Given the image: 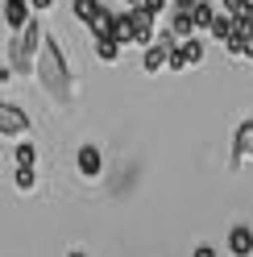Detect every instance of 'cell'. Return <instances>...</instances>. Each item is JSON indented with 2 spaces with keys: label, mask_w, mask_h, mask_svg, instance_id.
Segmentation results:
<instances>
[{
  "label": "cell",
  "mask_w": 253,
  "mask_h": 257,
  "mask_svg": "<svg viewBox=\"0 0 253 257\" xmlns=\"http://www.w3.org/2000/svg\"><path fill=\"white\" fill-rule=\"evenodd\" d=\"M34 71H38V79H42V87L50 91L58 104L71 100V67H67V58H62V46H58L54 34L42 38V50H38Z\"/></svg>",
  "instance_id": "cell-1"
},
{
  "label": "cell",
  "mask_w": 253,
  "mask_h": 257,
  "mask_svg": "<svg viewBox=\"0 0 253 257\" xmlns=\"http://www.w3.org/2000/svg\"><path fill=\"white\" fill-rule=\"evenodd\" d=\"M38 50H42V25L29 17L25 29H17V38L9 42V71L13 75H29L38 62Z\"/></svg>",
  "instance_id": "cell-2"
},
{
  "label": "cell",
  "mask_w": 253,
  "mask_h": 257,
  "mask_svg": "<svg viewBox=\"0 0 253 257\" xmlns=\"http://www.w3.org/2000/svg\"><path fill=\"white\" fill-rule=\"evenodd\" d=\"M0 133H5V137H21V133H29L25 108H17V104H0Z\"/></svg>",
  "instance_id": "cell-3"
},
{
  "label": "cell",
  "mask_w": 253,
  "mask_h": 257,
  "mask_svg": "<svg viewBox=\"0 0 253 257\" xmlns=\"http://www.w3.org/2000/svg\"><path fill=\"white\" fill-rule=\"evenodd\" d=\"M154 21H158V17H154L150 9H141V5L129 9V25H133V42H137V46H150V42H154Z\"/></svg>",
  "instance_id": "cell-4"
},
{
  "label": "cell",
  "mask_w": 253,
  "mask_h": 257,
  "mask_svg": "<svg viewBox=\"0 0 253 257\" xmlns=\"http://www.w3.org/2000/svg\"><path fill=\"white\" fill-rule=\"evenodd\" d=\"M75 166H79V174H83V179H96V174L104 170V158H100V150H96V146H79Z\"/></svg>",
  "instance_id": "cell-5"
},
{
  "label": "cell",
  "mask_w": 253,
  "mask_h": 257,
  "mask_svg": "<svg viewBox=\"0 0 253 257\" xmlns=\"http://www.w3.org/2000/svg\"><path fill=\"white\" fill-rule=\"evenodd\" d=\"M228 253L232 257H253V228L236 224V228L228 232Z\"/></svg>",
  "instance_id": "cell-6"
},
{
  "label": "cell",
  "mask_w": 253,
  "mask_h": 257,
  "mask_svg": "<svg viewBox=\"0 0 253 257\" xmlns=\"http://www.w3.org/2000/svg\"><path fill=\"white\" fill-rule=\"evenodd\" d=\"M5 25L13 29V34L29 25V5L25 0H5Z\"/></svg>",
  "instance_id": "cell-7"
},
{
  "label": "cell",
  "mask_w": 253,
  "mask_h": 257,
  "mask_svg": "<svg viewBox=\"0 0 253 257\" xmlns=\"http://www.w3.org/2000/svg\"><path fill=\"white\" fill-rule=\"evenodd\" d=\"M108 38L116 46H129L133 42V25H129V13H112V21H108Z\"/></svg>",
  "instance_id": "cell-8"
},
{
  "label": "cell",
  "mask_w": 253,
  "mask_h": 257,
  "mask_svg": "<svg viewBox=\"0 0 253 257\" xmlns=\"http://www.w3.org/2000/svg\"><path fill=\"white\" fill-rule=\"evenodd\" d=\"M34 162H38V146L34 141H17V146H13V166L17 170H34Z\"/></svg>",
  "instance_id": "cell-9"
},
{
  "label": "cell",
  "mask_w": 253,
  "mask_h": 257,
  "mask_svg": "<svg viewBox=\"0 0 253 257\" xmlns=\"http://www.w3.org/2000/svg\"><path fill=\"white\" fill-rule=\"evenodd\" d=\"M232 150H236V158H253V120H245L241 128H236Z\"/></svg>",
  "instance_id": "cell-10"
},
{
  "label": "cell",
  "mask_w": 253,
  "mask_h": 257,
  "mask_svg": "<svg viewBox=\"0 0 253 257\" xmlns=\"http://www.w3.org/2000/svg\"><path fill=\"white\" fill-rule=\"evenodd\" d=\"M179 54H183V62H187V67H199V62H203V42H199V38L179 42Z\"/></svg>",
  "instance_id": "cell-11"
},
{
  "label": "cell",
  "mask_w": 253,
  "mask_h": 257,
  "mask_svg": "<svg viewBox=\"0 0 253 257\" xmlns=\"http://www.w3.org/2000/svg\"><path fill=\"white\" fill-rule=\"evenodd\" d=\"M212 17H216V9L208 5V0H195V5H191V25H195V29H208Z\"/></svg>",
  "instance_id": "cell-12"
},
{
  "label": "cell",
  "mask_w": 253,
  "mask_h": 257,
  "mask_svg": "<svg viewBox=\"0 0 253 257\" xmlns=\"http://www.w3.org/2000/svg\"><path fill=\"white\" fill-rule=\"evenodd\" d=\"M96 9H100V0H71V13H75V21H91L96 17Z\"/></svg>",
  "instance_id": "cell-13"
},
{
  "label": "cell",
  "mask_w": 253,
  "mask_h": 257,
  "mask_svg": "<svg viewBox=\"0 0 253 257\" xmlns=\"http://www.w3.org/2000/svg\"><path fill=\"white\" fill-rule=\"evenodd\" d=\"M96 58H100V62H116V58H120V46H116L112 38H96Z\"/></svg>",
  "instance_id": "cell-14"
},
{
  "label": "cell",
  "mask_w": 253,
  "mask_h": 257,
  "mask_svg": "<svg viewBox=\"0 0 253 257\" xmlns=\"http://www.w3.org/2000/svg\"><path fill=\"white\" fill-rule=\"evenodd\" d=\"M108 21H112V13H108V9L100 5V9H96V17L87 21V29H91L96 38H108Z\"/></svg>",
  "instance_id": "cell-15"
},
{
  "label": "cell",
  "mask_w": 253,
  "mask_h": 257,
  "mask_svg": "<svg viewBox=\"0 0 253 257\" xmlns=\"http://www.w3.org/2000/svg\"><path fill=\"white\" fill-rule=\"evenodd\" d=\"M208 29H212V38H216V42H228V34H232V17H224V13H216Z\"/></svg>",
  "instance_id": "cell-16"
},
{
  "label": "cell",
  "mask_w": 253,
  "mask_h": 257,
  "mask_svg": "<svg viewBox=\"0 0 253 257\" xmlns=\"http://www.w3.org/2000/svg\"><path fill=\"white\" fill-rule=\"evenodd\" d=\"M13 183H17V191H34L38 187V174L34 170H13Z\"/></svg>",
  "instance_id": "cell-17"
},
{
  "label": "cell",
  "mask_w": 253,
  "mask_h": 257,
  "mask_svg": "<svg viewBox=\"0 0 253 257\" xmlns=\"http://www.w3.org/2000/svg\"><path fill=\"white\" fill-rule=\"evenodd\" d=\"M224 17L241 21V17H245V5H241V0H224Z\"/></svg>",
  "instance_id": "cell-18"
},
{
  "label": "cell",
  "mask_w": 253,
  "mask_h": 257,
  "mask_svg": "<svg viewBox=\"0 0 253 257\" xmlns=\"http://www.w3.org/2000/svg\"><path fill=\"white\" fill-rule=\"evenodd\" d=\"M141 9H150L154 17H158V13H162V9H170V0H141Z\"/></svg>",
  "instance_id": "cell-19"
},
{
  "label": "cell",
  "mask_w": 253,
  "mask_h": 257,
  "mask_svg": "<svg viewBox=\"0 0 253 257\" xmlns=\"http://www.w3.org/2000/svg\"><path fill=\"white\" fill-rule=\"evenodd\" d=\"M29 13H46V9H54V0H25Z\"/></svg>",
  "instance_id": "cell-20"
},
{
  "label": "cell",
  "mask_w": 253,
  "mask_h": 257,
  "mask_svg": "<svg viewBox=\"0 0 253 257\" xmlns=\"http://www.w3.org/2000/svg\"><path fill=\"white\" fill-rule=\"evenodd\" d=\"M191 257H216V249H212V245H199V249H195Z\"/></svg>",
  "instance_id": "cell-21"
},
{
  "label": "cell",
  "mask_w": 253,
  "mask_h": 257,
  "mask_svg": "<svg viewBox=\"0 0 253 257\" xmlns=\"http://www.w3.org/2000/svg\"><path fill=\"white\" fill-rule=\"evenodd\" d=\"M191 5H195V0H170V9H183V13L191 9Z\"/></svg>",
  "instance_id": "cell-22"
},
{
  "label": "cell",
  "mask_w": 253,
  "mask_h": 257,
  "mask_svg": "<svg viewBox=\"0 0 253 257\" xmlns=\"http://www.w3.org/2000/svg\"><path fill=\"white\" fill-rule=\"evenodd\" d=\"M67 257H87V253H83V249H71V253H67Z\"/></svg>",
  "instance_id": "cell-23"
},
{
  "label": "cell",
  "mask_w": 253,
  "mask_h": 257,
  "mask_svg": "<svg viewBox=\"0 0 253 257\" xmlns=\"http://www.w3.org/2000/svg\"><path fill=\"white\" fill-rule=\"evenodd\" d=\"M124 5H129V9H137V5H141V0H124Z\"/></svg>",
  "instance_id": "cell-24"
}]
</instances>
